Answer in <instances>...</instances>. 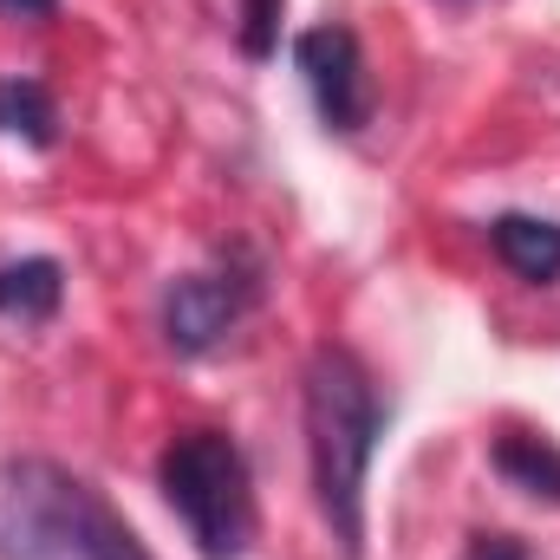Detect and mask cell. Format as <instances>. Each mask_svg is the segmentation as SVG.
<instances>
[{"label":"cell","instance_id":"cell-6","mask_svg":"<svg viewBox=\"0 0 560 560\" xmlns=\"http://www.w3.org/2000/svg\"><path fill=\"white\" fill-rule=\"evenodd\" d=\"M489 242H495V255L515 268L522 280H555L560 275V222H541V215H502L495 229H489Z\"/></svg>","mask_w":560,"mask_h":560},{"label":"cell","instance_id":"cell-5","mask_svg":"<svg viewBox=\"0 0 560 560\" xmlns=\"http://www.w3.org/2000/svg\"><path fill=\"white\" fill-rule=\"evenodd\" d=\"M248 306H255V280L222 275V268L183 275V280H170V293H163V332H170L176 352H209Z\"/></svg>","mask_w":560,"mask_h":560},{"label":"cell","instance_id":"cell-8","mask_svg":"<svg viewBox=\"0 0 560 560\" xmlns=\"http://www.w3.org/2000/svg\"><path fill=\"white\" fill-rule=\"evenodd\" d=\"M59 118H52V98H46V85L39 79H0V131L7 138H26V143H46L59 138L52 131Z\"/></svg>","mask_w":560,"mask_h":560},{"label":"cell","instance_id":"cell-7","mask_svg":"<svg viewBox=\"0 0 560 560\" xmlns=\"http://www.w3.org/2000/svg\"><path fill=\"white\" fill-rule=\"evenodd\" d=\"M59 293H66V280H59V261H46V255L0 268V313H13V319H52Z\"/></svg>","mask_w":560,"mask_h":560},{"label":"cell","instance_id":"cell-12","mask_svg":"<svg viewBox=\"0 0 560 560\" xmlns=\"http://www.w3.org/2000/svg\"><path fill=\"white\" fill-rule=\"evenodd\" d=\"M0 7H7V13H26V20H39V13H52L59 0H0Z\"/></svg>","mask_w":560,"mask_h":560},{"label":"cell","instance_id":"cell-9","mask_svg":"<svg viewBox=\"0 0 560 560\" xmlns=\"http://www.w3.org/2000/svg\"><path fill=\"white\" fill-rule=\"evenodd\" d=\"M495 463H502V476H515L522 489L560 502V450H548L541 436H509V443L495 450Z\"/></svg>","mask_w":560,"mask_h":560},{"label":"cell","instance_id":"cell-4","mask_svg":"<svg viewBox=\"0 0 560 560\" xmlns=\"http://www.w3.org/2000/svg\"><path fill=\"white\" fill-rule=\"evenodd\" d=\"M293 59H300L306 92H313V105H319V118H326L332 131H359V125L372 118L365 52H359V39H352L346 26H313V33H300Z\"/></svg>","mask_w":560,"mask_h":560},{"label":"cell","instance_id":"cell-1","mask_svg":"<svg viewBox=\"0 0 560 560\" xmlns=\"http://www.w3.org/2000/svg\"><path fill=\"white\" fill-rule=\"evenodd\" d=\"M0 560H150L131 522L66 463H0Z\"/></svg>","mask_w":560,"mask_h":560},{"label":"cell","instance_id":"cell-11","mask_svg":"<svg viewBox=\"0 0 560 560\" xmlns=\"http://www.w3.org/2000/svg\"><path fill=\"white\" fill-rule=\"evenodd\" d=\"M476 560H528V555H522V548H515L509 535H489V541L476 548Z\"/></svg>","mask_w":560,"mask_h":560},{"label":"cell","instance_id":"cell-10","mask_svg":"<svg viewBox=\"0 0 560 560\" xmlns=\"http://www.w3.org/2000/svg\"><path fill=\"white\" fill-rule=\"evenodd\" d=\"M275 7L280 0H248V52H255V59L275 46Z\"/></svg>","mask_w":560,"mask_h":560},{"label":"cell","instance_id":"cell-2","mask_svg":"<svg viewBox=\"0 0 560 560\" xmlns=\"http://www.w3.org/2000/svg\"><path fill=\"white\" fill-rule=\"evenodd\" d=\"M306 450H313V489L339 535V548L359 560L365 541V469L378 450V392L359 352L319 346L306 359Z\"/></svg>","mask_w":560,"mask_h":560},{"label":"cell","instance_id":"cell-3","mask_svg":"<svg viewBox=\"0 0 560 560\" xmlns=\"http://www.w3.org/2000/svg\"><path fill=\"white\" fill-rule=\"evenodd\" d=\"M163 495L183 515L189 541L202 560H242L255 541V482H248V456L235 450V436L222 430H183L163 463Z\"/></svg>","mask_w":560,"mask_h":560}]
</instances>
